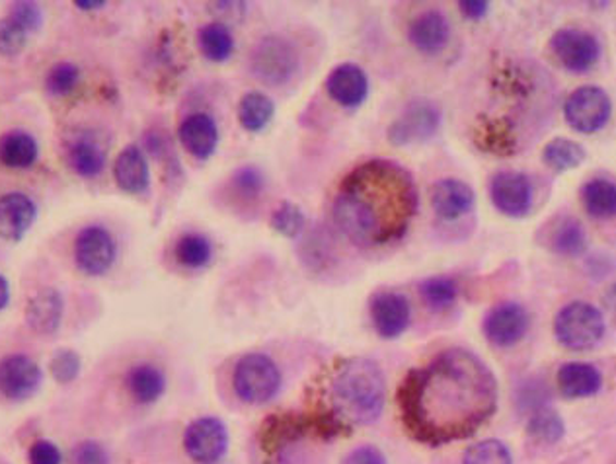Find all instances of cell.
<instances>
[{
	"label": "cell",
	"mask_w": 616,
	"mask_h": 464,
	"mask_svg": "<svg viewBox=\"0 0 616 464\" xmlns=\"http://www.w3.org/2000/svg\"><path fill=\"white\" fill-rule=\"evenodd\" d=\"M552 251L558 252L561 256H581L588 248V234L583 231V224L573 219L566 217L554 224V231L551 236Z\"/></svg>",
	"instance_id": "obj_28"
},
{
	"label": "cell",
	"mask_w": 616,
	"mask_h": 464,
	"mask_svg": "<svg viewBox=\"0 0 616 464\" xmlns=\"http://www.w3.org/2000/svg\"><path fill=\"white\" fill-rule=\"evenodd\" d=\"M74 464H108V453L106 449L96 443V441H84L81 445H76L73 453Z\"/></svg>",
	"instance_id": "obj_42"
},
{
	"label": "cell",
	"mask_w": 616,
	"mask_h": 464,
	"mask_svg": "<svg viewBox=\"0 0 616 464\" xmlns=\"http://www.w3.org/2000/svg\"><path fill=\"white\" fill-rule=\"evenodd\" d=\"M69 164L81 178L100 176L101 170L106 167V150L90 137H78L69 145L67 150Z\"/></svg>",
	"instance_id": "obj_26"
},
{
	"label": "cell",
	"mask_w": 616,
	"mask_h": 464,
	"mask_svg": "<svg viewBox=\"0 0 616 464\" xmlns=\"http://www.w3.org/2000/svg\"><path fill=\"white\" fill-rule=\"evenodd\" d=\"M554 334L561 345L570 350H589L597 345L605 334V318L597 307L589 303H570L556 316Z\"/></svg>",
	"instance_id": "obj_4"
},
{
	"label": "cell",
	"mask_w": 616,
	"mask_h": 464,
	"mask_svg": "<svg viewBox=\"0 0 616 464\" xmlns=\"http://www.w3.org/2000/svg\"><path fill=\"white\" fill-rule=\"evenodd\" d=\"M63 455L59 447L47 439H39L29 449V464H61Z\"/></svg>",
	"instance_id": "obj_43"
},
{
	"label": "cell",
	"mask_w": 616,
	"mask_h": 464,
	"mask_svg": "<svg viewBox=\"0 0 616 464\" xmlns=\"http://www.w3.org/2000/svg\"><path fill=\"white\" fill-rule=\"evenodd\" d=\"M81 81V69L73 63H57L47 73L46 86L53 96H67L73 93Z\"/></svg>",
	"instance_id": "obj_36"
},
{
	"label": "cell",
	"mask_w": 616,
	"mask_h": 464,
	"mask_svg": "<svg viewBox=\"0 0 616 464\" xmlns=\"http://www.w3.org/2000/svg\"><path fill=\"white\" fill-rule=\"evenodd\" d=\"M406 427L427 445L472 436L497 408V381L467 350H449L427 367L408 373L398 390Z\"/></svg>",
	"instance_id": "obj_1"
},
{
	"label": "cell",
	"mask_w": 616,
	"mask_h": 464,
	"mask_svg": "<svg viewBox=\"0 0 616 464\" xmlns=\"http://www.w3.org/2000/svg\"><path fill=\"white\" fill-rule=\"evenodd\" d=\"M81 365H83L81 357L73 350H59L49 363L56 381L61 382V384L73 382L81 373Z\"/></svg>",
	"instance_id": "obj_39"
},
{
	"label": "cell",
	"mask_w": 616,
	"mask_h": 464,
	"mask_svg": "<svg viewBox=\"0 0 616 464\" xmlns=\"http://www.w3.org/2000/svg\"><path fill=\"white\" fill-rule=\"evenodd\" d=\"M543 160L556 172H566L580 167L585 160V150L571 139H552L543 150Z\"/></svg>",
	"instance_id": "obj_32"
},
{
	"label": "cell",
	"mask_w": 616,
	"mask_h": 464,
	"mask_svg": "<svg viewBox=\"0 0 616 464\" xmlns=\"http://www.w3.org/2000/svg\"><path fill=\"white\" fill-rule=\"evenodd\" d=\"M613 113L608 94L599 86H581L564 103V118L578 133H597L607 125Z\"/></svg>",
	"instance_id": "obj_7"
},
{
	"label": "cell",
	"mask_w": 616,
	"mask_h": 464,
	"mask_svg": "<svg viewBox=\"0 0 616 464\" xmlns=\"http://www.w3.org/2000/svg\"><path fill=\"white\" fill-rule=\"evenodd\" d=\"M10 19L16 20L22 28L26 32H36L41 22H44V16H41V10L34 2H16L12 7V12H10Z\"/></svg>",
	"instance_id": "obj_41"
},
{
	"label": "cell",
	"mask_w": 616,
	"mask_h": 464,
	"mask_svg": "<svg viewBox=\"0 0 616 464\" xmlns=\"http://www.w3.org/2000/svg\"><path fill=\"white\" fill-rule=\"evenodd\" d=\"M176 260L190 270L205 268L212 261L213 246L207 236L200 232H188L176 242Z\"/></svg>",
	"instance_id": "obj_31"
},
{
	"label": "cell",
	"mask_w": 616,
	"mask_h": 464,
	"mask_svg": "<svg viewBox=\"0 0 616 464\" xmlns=\"http://www.w3.org/2000/svg\"><path fill=\"white\" fill-rule=\"evenodd\" d=\"M529 434L543 443H556L564 436V422L556 412L539 410L531 418Z\"/></svg>",
	"instance_id": "obj_35"
},
{
	"label": "cell",
	"mask_w": 616,
	"mask_h": 464,
	"mask_svg": "<svg viewBox=\"0 0 616 464\" xmlns=\"http://www.w3.org/2000/svg\"><path fill=\"white\" fill-rule=\"evenodd\" d=\"M408 38L415 49L433 56L443 51L449 44L451 24L439 10H427L412 22V26L408 29Z\"/></svg>",
	"instance_id": "obj_20"
},
{
	"label": "cell",
	"mask_w": 616,
	"mask_h": 464,
	"mask_svg": "<svg viewBox=\"0 0 616 464\" xmlns=\"http://www.w3.org/2000/svg\"><path fill=\"white\" fill-rule=\"evenodd\" d=\"M125 384L138 404H153L165 394L166 377L155 365L143 363L131 367L125 377Z\"/></svg>",
	"instance_id": "obj_24"
},
{
	"label": "cell",
	"mask_w": 616,
	"mask_h": 464,
	"mask_svg": "<svg viewBox=\"0 0 616 464\" xmlns=\"http://www.w3.org/2000/svg\"><path fill=\"white\" fill-rule=\"evenodd\" d=\"M74 4H76V9L84 10V12H94V10H100L106 7L104 0H76Z\"/></svg>",
	"instance_id": "obj_46"
},
{
	"label": "cell",
	"mask_w": 616,
	"mask_h": 464,
	"mask_svg": "<svg viewBox=\"0 0 616 464\" xmlns=\"http://www.w3.org/2000/svg\"><path fill=\"white\" fill-rule=\"evenodd\" d=\"M422 297L433 310H445L452 307L459 297V288L451 278H430L422 281L420 285Z\"/></svg>",
	"instance_id": "obj_33"
},
{
	"label": "cell",
	"mask_w": 616,
	"mask_h": 464,
	"mask_svg": "<svg viewBox=\"0 0 616 464\" xmlns=\"http://www.w3.org/2000/svg\"><path fill=\"white\" fill-rule=\"evenodd\" d=\"M326 90L334 102L343 108H358L367 100L369 81L365 71L353 63H343L331 71Z\"/></svg>",
	"instance_id": "obj_18"
},
{
	"label": "cell",
	"mask_w": 616,
	"mask_h": 464,
	"mask_svg": "<svg viewBox=\"0 0 616 464\" xmlns=\"http://www.w3.org/2000/svg\"><path fill=\"white\" fill-rule=\"evenodd\" d=\"M234 187L239 190L240 194L244 197H258L259 192H264V174L259 172L258 168L242 167L234 172Z\"/></svg>",
	"instance_id": "obj_40"
},
{
	"label": "cell",
	"mask_w": 616,
	"mask_h": 464,
	"mask_svg": "<svg viewBox=\"0 0 616 464\" xmlns=\"http://www.w3.org/2000/svg\"><path fill=\"white\" fill-rule=\"evenodd\" d=\"M276 113L274 100L264 93H249L242 96L239 106L240 125L250 133L266 130Z\"/></svg>",
	"instance_id": "obj_27"
},
{
	"label": "cell",
	"mask_w": 616,
	"mask_h": 464,
	"mask_svg": "<svg viewBox=\"0 0 616 464\" xmlns=\"http://www.w3.org/2000/svg\"><path fill=\"white\" fill-rule=\"evenodd\" d=\"M552 53L571 73H588L601 56L595 36L576 28L558 29L551 39Z\"/></svg>",
	"instance_id": "obj_9"
},
{
	"label": "cell",
	"mask_w": 616,
	"mask_h": 464,
	"mask_svg": "<svg viewBox=\"0 0 616 464\" xmlns=\"http://www.w3.org/2000/svg\"><path fill=\"white\" fill-rule=\"evenodd\" d=\"M184 149L192 157L207 160L213 157L219 145V127L207 113H192L188 115L178 130Z\"/></svg>",
	"instance_id": "obj_19"
},
{
	"label": "cell",
	"mask_w": 616,
	"mask_h": 464,
	"mask_svg": "<svg viewBox=\"0 0 616 464\" xmlns=\"http://www.w3.org/2000/svg\"><path fill=\"white\" fill-rule=\"evenodd\" d=\"M474 202V190L462 180L445 178L432 187L433 211L437 217H442L443 221H457L462 215L469 213Z\"/></svg>",
	"instance_id": "obj_17"
},
{
	"label": "cell",
	"mask_w": 616,
	"mask_h": 464,
	"mask_svg": "<svg viewBox=\"0 0 616 464\" xmlns=\"http://www.w3.org/2000/svg\"><path fill=\"white\" fill-rule=\"evenodd\" d=\"M28 32L20 26L16 20H0V56H19L26 47Z\"/></svg>",
	"instance_id": "obj_38"
},
{
	"label": "cell",
	"mask_w": 616,
	"mask_h": 464,
	"mask_svg": "<svg viewBox=\"0 0 616 464\" xmlns=\"http://www.w3.org/2000/svg\"><path fill=\"white\" fill-rule=\"evenodd\" d=\"M37 207L28 195L12 192L0 195V239L19 242L36 221Z\"/></svg>",
	"instance_id": "obj_16"
},
{
	"label": "cell",
	"mask_w": 616,
	"mask_h": 464,
	"mask_svg": "<svg viewBox=\"0 0 616 464\" xmlns=\"http://www.w3.org/2000/svg\"><path fill=\"white\" fill-rule=\"evenodd\" d=\"M232 384L240 400L249 404H264L274 399L281 387V373L264 353H250L237 365Z\"/></svg>",
	"instance_id": "obj_5"
},
{
	"label": "cell",
	"mask_w": 616,
	"mask_h": 464,
	"mask_svg": "<svg viewBox=\"0 0 616 464\" xmlns=\"http://www.w3.org/2000/svg\"><path fill=\"white\" fill-rule=\"evenodd\" d=\"M74 260L86 276H104L116 261V241L104 227L93 224L78 232L74 241Z\"/></svg>",
	"instance_id": "obj_8"
},
{
	"label": "cell",
	"mask_w": 616,
	"mask_h": 464,
	"mask_svg": "<svg viewBox=\"0 0 616 464\" xmlns=\"http://www.w3.org/2000/svg\"><path fill=\"white\" fill-rule=\"evenodd\" d=\"M442 123V112L435 103L415 100L406 106L404 113L390 125L388 139L395 145H410L430 139Z\"/></svg>",
	"instance_id": "obj_10"
},
{
	"label": "cell",
	"mask_w": 616,
	"mask_h": 464,
	"mask_svg": "<svg viewBox=\"0 0 616 464\" xmlns=\"http://www.w3.org/2000/svg\"><path fill=\"white\" fill-rule=\"evenodd\" d=\"M418 205L412 174L392 160L375 158L341 180L331 217L353 244L375 248L404 236Z\"/></svg>",
	"instance_id": "obj_2"
},
{
	"label": "cell",
	"mask_w": 616,
	"mask_h": 464,
	"mask_svg": "<svg viewBox=\"0 0 616 464\" xmlns=\"http://www.w3.org/2000/svg\"><path fill=\"white\" fill-rule=\"evenodd\" d=\"M271 227L287 239H297L304 229V215L301 207L286 202L279 209H276V213L271 215Z\"/></svg>",
	"instance_id": "obj_37"
},
{
	"label": "cell",
	"mask_w": 616,
	"mask_h": 464,
	"mask_svg": "<svg viewBox=\"0 0 616 464\" xmlns=\"http://www.w3.org/2000/svg\"><path fill=\"white\" fill-rule=\"evenodd\" d=\"M63 318V297L57 289H41L29 298L26 322L37 334H53Z\"/></svg>",
	"instance_id": "obj_21"
},
{
	"label": "cell",
	"mask_w": 616,
	"mask_h": 464,
	"mask_svg": "<svg viewBox=\"0 0 616 464\" xmlns=\"http://www.w3.org/2000/svg\"><path fill=\"white\" fill-rule=\"evenodd\" d=\"M299 66V57L294 47L279 36L259 39L250 57V71L262 83L269 86L286 84Z\"/></svg>",
	"instance_id": "obj_6"
},
{
	"label": "cell",
	"mask_w": 616,
	"mask_h": 464,
	"mask_svg": "<svg viewBox=\"0 0 616 464\" xmlns=\"http://www.w3.org/2000/svg\"><path fill=\"white\" fill-rule=\"evenodd\" d=\"M184 447L197 463H217L229 447V434L221 419L200 418L185 429Z\"/></svg>",
	"instance_id": "obj_12"
},
{
	"label": "cell",
	"mask_w": 616,
	"mask_h": 464,
	"mask_svg": "<svg viewBox=\"0 0 616 464\" xmlns=\"http://www.w3.org/2000/svg\"><path fill=\"white\" fill-rule=\"evenodd\" d=\"M197 41L202 47L203 56L215 63L227 61L232 51H234V38L230 34V29L225 24H207L200 29Z\"/></svg>",
	"instance_id": "obj_30"
},
{
	"label": "cell",
	"mask_w": 616,
	"mask_h": 464,
	"mask_svg": "<svg viewBox=\"0 0 616 464\" xmlns=\"http://www.w3.org/2000/svg\"><path fill=\"white\" fill-rule=\"evenodd\" d=\"M44 382V373L32 357L12 353L0 362V394L4 399L28 400Z\"/></svg>",
	"instance_id": "obj_11"
},
{
	"label": "cell",
	"mask_w": 616,
	"mask_h": 464,
	"mask_svg": "<svg viewBox=\"0 0 616 464\" xmlns=\"http://www.w3.org/2000/svg\"><path fill=\"white\" fill-rule=\"evenodd\" d=\"M371 320L378 334L387 340H395L398 335L406 332V328L410 325V316L412 308L404 295L392 293V291H383L371 298Z\"/></svg>",
	"instance_id": "obj_15"
},
{
	"label": "cell",
	"mask_w": 616,
	"mask_h": 464,
	"mask_svg": "<svg viewBox=\"0 0 616 464\" xmlns=\"http://www.w3.org/2000/svg\"><path fill=\"white\" fill-rule=\"evenodd\" d=\"M464 464H514L511 453L502 441L486 439L470 447L464 455Z\"/></svg>",
	"instance_id": "obj_34"
},
{
	"label": "cell",
	"mask_w": 616,
	"mask_h": 464,
	"mask_svg": "<svg viewBox=\"0 0 616 464\" xmlns=\"http://www.w3.org/2000/svg\"><path fill=\"white\" fill-rule=\"evenodd\" d=\"M460 12L470 20L484 19L490 10V4L484 2V0H464L460 2Z\"/></svg>",
	"instance_id": "obj_45"
},
{
	"label": "cell",
	"mask_w": 616,
	"mask_h": 464,
	"mask_svg": "<svg viewBox=\"0 0 616 464\" xmlns=\"http://www.w3.org/2000/svg\"><path fill=\"white\" fill-rule=\"evenodd\" d=\"M529 330V315L517 303H502L492 308L484 318V334L499 347H509L523 340Z\"/></svg>",
	"instance_id": "obj_14"
},
{
	"label": "cell",
	"mask_w": 616,
	"mask_h": 464,
	"mask_svg": "<svg viewBox=\"0 0 616 464\" xmlns=\"http://www.w3.org/2000/svg\"><path fill=\"white\" fill-rule=\"evenodd\" d=\"M9 301H10L9 281H7V279L0 276V310H2V308H7V305H9Z\"/></svg>",
	"instance_id": "obj_47"
},
{
	"label": "cell",
	"mask_w": 616,
	"mask_h": 464,
	"mask_svg": "<svg viewBox=\"0 0 616 464\" xmlns=\"http://www.w3.org/2000/svg\"><path fill=\"white\" fill-rule=\"evenodd\" d=\"M113 176H116L118 186L128 194L147 192L150 172H148L147 158L137 145H130L121 150L120 157L116 158V164H113Z\"/></svg>",
	"instance_id": "obj_22"
},
{
	"label": "cell",
	"mask_w": 616,
	"mask_h": 464,
	"mask_svg": "<svg viewBox=\"0 0 616 464\" xmlns=\"http://www.w3.org/2000/svg\"><path fill=\"white\" fill-rule=\"evenodd\" d=\"M37 160V141L26 131H10L0 137V162L7 168L24 170Z\"/></svg>",
	"instance_id": "obj_25"
},
{
	"label": "cell",
	"mask_w": 616,
	"mask_h": 464,
	"mask_svg": "<svg viewBox=\"0 0 616 464\" xmlns=\"http://www.w3.org/2000/svg\"><path fill=\"white\" fill-rule=\"evenodd\" d=\"M343 464H387V459L377 447L363 445L351 451L350 455L346 456Z\"/></svg>",
	"instance_id": "obj_44"
},
{
	"label": "cell",
	"mask_w": 616,
	"mask_h": 464,
	"mask_svg": "<svg viewBox=\"0 0 616 464\" xmlns=\"http://www.w3.org/2000/svg\"><path fill=\"white\" fill-rule=\"evenodd\" d=\"M581 202L591 217L611 219L616 215V184L608 180H591L581 190Z\"/></svg>",
	"instance_id": "obj_29"
},
{
	"label": "cell",
	"mask_w": 616,
	"mask_h": 464,
	"mask_svg": "<svg viewBox=\"0 0 616 464\" xmlns=\"http://www.w3.org/2000/svg\"><path fill=\"white\" fill-rule=\"evenodd\" d=\"M490 197L497 211L507 217H523L533 205V184L521 172H499L492 178Z\"/></svg>",
	"instance_id": "obj_13"
},
{
	"label": "cell",
	"mask_w": 616,
	"mask_h": 464,
	"mask_svg": "<svg viewBox=\"0 0 616 464\" xmlns=\"http://www.w3.org/2000/svg\"><path fill=\"white\" fill-rule=\"evenodd\" d=\"M601 373L589 363L571 362L561 365L558 387L566 399H585L601 389Z\"/></svg>",
	"instance_id": "obj_23"
},
{
	"label": "cell",
	"mask_w": 616,
	"mask_h": 464,
	"mask_svg": "<svg viewBox=\"0 0 616 464\" xmlns=\"http://www.w3.org/2000/svg\"><path fill=\"white\" fill-rule=\"evenodd\" d=\"M328 399L330 410L321 416L326 431L340 434V429L373 424L385 408V375L377 363L363 357L341 363L331 377Z\"/></svg>",
	"instance_id": "obj_3"
}]
</instances>
